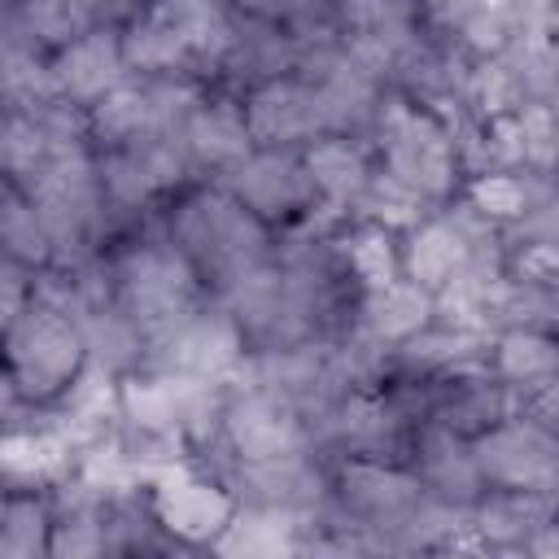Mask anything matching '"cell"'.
<instances>
[{"label": "cell", "instance_id": "6da1fadb", "mask_svg": "<svg viewBox=\"0 0 559 559\" xmlns=\"http://www.w3.org/2000/svg\"><path fill=\"white\" fill-rule=\"evenodd\" d=\"M166 231L183 249V258L192 262L201 284L214 288V293L227 280H236L240 271H249V266H258L275 253L271 249V227L262 218H253L223 183L188 192L170 210Z\"/></svg>", "mask_w": 559, "mask_h": 559}, {"label": "cell", "instance_id": "7a4b0ae2", "mask_svg": "<svg viewBox=\"0 0 559 559\" xmlns=\"http://www.w3.org/2000/svg\"><path fill=\"white\" fill-rule=\"evenodd\" d=\"M109 288L114 301L135 319L140 336H157L170 323H179L188 310L205 301V284L183 258V249L170 240V231H144L131 245H122L109 262Z\"/></svg>", "mask_w": 559, "mask_h": 559}, {"label": "cell", "instance_id": "3957f363", "mask_svg": "<svg viewBox=\"0 0 559 559\" xmlns=\"http://www.w3.org/2000/svg\"><path fill=\"white\" fill-rule=\"evenodd\" d=\"M48 245H52V262L48 266H79L87 258H100L105 231H109V205L96 179V157L92 144H70L61 148L48 170L26 188Z\"/></svg>", "mask_w": 559, "mask_h": 559}, {"label": "cell", "instance_id": "277c9868", "mask_svg": "<svg viewBox=\"0 0 559 559\" xmlns=\"http://www.w3.org/2000/svg\"><path fill=\"white\" fill-rule=\"evenodd\" d=\"M0 362L9 367L22 402L48 406L87 362L79 319L66 306L31 293L22 314L0 332Z\"/></svg>", "mask_w": 559, "mask_h": 559}, {"label": "cell", "instance_id": "5b68a950", "mask_svg": "<svg viewBox=\"0 0 559 559\" xmlns=\"http://www.w3.org/2000/svg\"><path fill=\"white\" fill-rule=\"evenodd\" d=\"M371 140H376L384 175H393L397 183H406L424 201L454 197L463 166H459V148H454L450 127L432 109H424L406 96H384L376 127H371Z\"/></svg>", "mask_w": 559, "mask_h": 559}, {"label": "cell", "instance_id": "8992f818", "mask_svg": "<svg viewBox=\"0 0 559 559\" xmlns=\"http://www.w3.org/2000/svg\"><path fill=\"white\" fill-rule=\"evenodd\" d=\"M92 157L109 214H140L192 175L179 131H148L109 148H92Z\"/></svg>", "mask_w": 559, "mask_h": 559}, {"label": "cell", "instance_id": "52a82bcc", "mask_svg": "<svg viewBox=\"0 0 559 559\" xmlns=\"http://www.w3.org/2000/svg\"><path fill=\"white\" fill-rule=\"evenodd\" d=\"M245 349L249 345H245V332L236 328V319L218 301H201L179 323H170L166 332H157V336L144 341L140 367L175 371V376H192V380H214V384H231Z\"/></svg>", "mask_w": 559, "mask_h": 559}, {"label": "cell", "instance_id": "ba28073f", "mask_svg": "<svg viewBox=\"0 0 559 559\" xmlns=\"http://www.w3.org/2000/svg\"><path fill=\"white\" fill-rule=\"evenodd\" d=\"M218 441L227 445L231 463H266V459L319 450L310 419L284 397L253 384H227Z\"/></svg>", "mask_w": 559, "mask_h": 559}, {"label": "cell", "instance_id": "9c48e42d", "mask_svg": "<svg viewBox=\"0 0 559 559\" xmlns=\"http://www.w3.org/2000/svg\"><path fill=\"white\" fill-rule=\"evenodd\" d=\"M148 511L157 520V528L183 546H214V537L227 528L231 511H236V493L227 480L192 467L188 459L166 463L148 489Z\"/></svg>", "mask_w": 559, "mask_h": 559}, {"label": "cell", "instance_id": "30bf717a", "mask_svg": "<svg viewBox=\"0 0 559 559\" xmlns=\"http://www.w3.org/2000/svg\"><path fill=\"white\" fill-rule=\"evenodd\" d=\"M472 463L485 480V489H528L550 493L559 476V445L555 428H542L524 415H507L476 437H467Z\"/></svg>", "mask_w": 559, "mask_h": 559}, {"label": "cell", "instance_id": "8fae6325", "mask_svg": "<svg viewBox=\"0 0 559 559\" xmlns=\"http://www.w3.org/2000/svg\"><path fill=\"white\" fill-rule=\"evenodd\" d=\"M223 188L266 227H293L301 214L314 210L301 148H253L231 170H223Z\"/></svg>", "mask_w": 559, "mask_h": 559}, {"label": "cell", "instance_id": "7c38bea8", "mask_svg": "<svg viewBox=\"0 0 559 559\" xmlns=\"http://www.w3.org/2000/svg\"><path fill=\"white\" fill-rule=\"evenodd\" d=\"M240 114H245V131L253 148H301L314 135H323L314 92L297 70L245 87Z\"/></svg>", "mask_w": 559, "mask_h": 559}, {"label": "cell", "instance_id": "4fadbf2b", "mask_svg": "<svg viewBox=\"0 0 559 559\" xmlns=\"http://www.w3.org/2000/svg\"><path fill=\"white\" fill-rule=\"evenodd\" d=\"M227 485H231L236 502L271 507V511H293L301 520H314L332 502L328 472L319 467L314 450L266 459V463H231V480Z\"/></svg>", "mask_w": 559, "mask_h": 559}, {"label": "cell", "instance_id": "5bb4252c", "mask_svg": "<svg viewBox=\"0 0 559 559\" xmlns=\"http://www.w3.org/2000/svg\"><path fill=\"white\" fill-rule=\"evenodd\" d=\"M48 74H52L57 96L87 114L100 96H109L118 83L131 79L118 26H92L74 35L70 44H61L57 52H48Z\"/></svg>", "mask_w": 559, "mask_h": 559}, {"label": "cell", "instance_id": "9a60e30c", "mask_svg": "<svg viewBox=\"0 0 559 559\" xmlns=\"http://www.w3.org/2000/svg\"><path fill=\"white\" fill-rule=\"evenodd\" d=\"M406 450H411L406 467L419 476L428 498H441V502H454V507H472L485 493V480H480V472L472 463V445H467L463 432L424 419V424H415Z\"/></svg>", "mask_w": 559, "mask_h": 559}, {"label": "cell", "instance_id": "2e32d148", "mask_svg": "<svg viewBox=\"0 0 559 559\" xmlns=\"http://www.w3.org/2000/svg\"><path fill=\"white\" fill-rule=\"evenodd\" d=\"M74 437L48 415L35 428L0 432V485L4 489H52L74 467Z\"/></svg>", "mask_w": 559, "mask_h": 559}, {"label": "cell", "instance_id": "e0dca14e", "mask_svg": "<svg viewBox=\"0 0 559 559\" xmlns=\"http://www.w3.org/2000/svg\"><path fill=\"white\" fill-rule=\"evenodd\" d=\"M301 166L310 175L314 205L328 210L332 218L354 214V205L376 170L362 140H354V135H314L310 144H301Z\"/></svg>", "mask_w": 559, "mask_h": 559}, {"label": "cell", "instance_id": "ac0fdd59", "mask_svg": "<svg viewBox=\"0 0 559 559\" xmlns=\"http://www.w3.org/2000/svg\"><path fill=\"white\" fill-rule=\"evenodd\" d=\"M179 144H183L192 170H231L245 153H253L240 100L201 96L192 105V114L183 118V127H179Z\"/></svg>", "mask_w": 559, "mask_h": 559}, {"label": "cell", "instance_id": "d6986e66", "mask_svg": "<svg viewBox=\"0 0 559 559\" xmlns=\"http://www.w3.org/2000/svg\"><path fill=\"white\" fill-rule=\"evenodd\" d=\"M432 319V293L419 288L415 280L397 275L380 288H362L354 301V328L376 341L380 349L402 345L406 336H415L424 323Z\"/></svg>", "mask_w": 559, "mask_h": 559}, {"label": "cell", "instance_id": "ffe728a7", "mask_svg": "<svg viewBox=\"0 0 559 559\" xmlns=\"http://www.w3.org/2000/svg\"><path fill=\"white\" fill-rule=\"evenodd\" d=\"M310 520L293 511H271V507H249L236 502L227 528L214 537V555H245V559H271V555H297L301 533Z\"/></svg>", "mask_w": 559, "mask_h": 559}, {"label": "cell", "instance_id": "44dd1931", "mask_svg": "<svg viewBox=\"0 0 559 559\" xmlns=\"http://www.w3.org/2000/svg\"><path fill=\"white\" fill-rule=\"evenodd\" d=\"M542 179L546 175H528V170H480L467 183V205L493 227H515L528 210L550 201Z\"/></svg>", "mask_w": 559, "mask_h": 559}, {"label": "cell", "instance_id": "7402d4cb", "mask_svg": "<svg viewBox=\"0 0 559 559\" xmlns=\"http://www.w3.org/2000/svg\"><path fill=\"white\" fill-rule=\"evenodd\" d=\"M493 376L507 389H528L555 380V341L546 328H502L493 332Z\"/></svg>", "mask_w": 559, "mask_h": 559}, {"label": "cell", "instance_id": "603a6c76", "mask_svg": "<svg viewBox=\"0 0 559 559\" xmlns=\"http://www.w3.org/2000/svg\"><path fill=\"white\" fill-rule=\"evenodd\" d=\"M0 253L31 266V271H44L52 262V245H48V231L31 205V197L9 183L0 175Z\"/></svg>", "mask_w": 559, "mask_h": 559}, {"label": "cell", "instance_id": "cb8c5ba5", "mask_svg": "<svg viewBox=\"0 0 559 559\" xmlns=\"http://www.w3.org/2000/svg\"><path fill=\"white\" fill-rule=\"evenodd\" d=\"M336 253H341V266L345 275L362 288H380L389 280L402 275V253H397V240L389 227L380 223H358L345 240H336Z\"/></svg>", "mask_w": 559, "mask_h": 559}, {"label": "cell", "instance_id": "d4e9b609", "mask_svg": "<svg viewBox=\"0 0 559 559\" xmlns=\"http://www.w3.org/2000/svg\"><path fill=\"white\" fill-rule=\"evenodd\" d=\"M48 533H52V502L48 498H35V489L4 493V507H0V555H9V559L48 555Z\"/></svg>", "mask_w": 559, "mask_h": 559}, {"label": "cell", "instance_id": "484cf974", "mask_svg": "<svg viewBox=\"0 0 559 559\" xmlns=\"http://www.w3.org/2000/svg\"><path fill=\"white\" fill-rule=\"evenodd\" d=\"M428 205L432 201H424L419 192H411L406 183H397L393 175H384L376 166L371 179H367V188H362V197H358V205H354V214L362 223H380L389 231H406V227H415L428 214Z\"/></svg>", "mask_w": 559, "mask_h": 559}, {"label": "cell", "instance_id": "4316f807", "mask_svg": "<svg viewBox=\"0 0 559 559\" xmlns=\"http://www.w3.org/2000/svg\"><path fill=\"white\" fill-rule=\"evenodd\" d=\"M336 0H288V13H293V26L306 35V39H314V35H328V31H336V26H328V31H314V22H319V13L323 9H332Z\"/></svg>", "mask_w": 559, "mask_h": 559}, {"label": "cell", "instance_id": "83f0119b", "mask_svg": "<svg viewBox=\"0 0 559 559\" xmlns=\"http://www.w3.org/2000/svg\"><path fill=\"white\" fill-rule=\"evenodd\" d=\"M17 406H26V402H22V393H17L13 376H9V367L0 362V419H13V415H17Z\"/></svg>", "mask_w": 559, "mask_h": 559}, {"label": "cell", "instance_id": "f1b7e54d", "mask_svg": "<svg viewBox=\"0 0 559 559\" xmlns=\"http://www.w3.org/2000/svg\"><path fill=\"white\" fill-rule=\"evenodd\" d=\"M4 493H9V489H4V485H0V507H4Z\"/></svg>", "mask_w": 559, "mask_h": 559}]
</instances>
